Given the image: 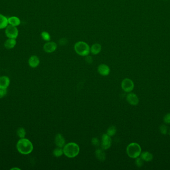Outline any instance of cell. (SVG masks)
Returning <instances> with one entry per match:
<instances>
[{"instance_id": "cell-19", "label": "cell", "mask_w": 170, "mask_h": 170, "mask_svg": "<svg viewBox=\"0 0 170 170\" xmlns=\"http://www.w3.org/2000/svg\"><path fill=\"white\" fill-rule=\"evenodd\" d=\"M141 158L143 161L146 162H149L152 160L153 156L150 153L144 152L141 154Z\"/></svg>"}, {"instance_id": "cell-6", "label": "cell", "mask_w": 170, "mask_h": 170, "mask_svg": "<svg viewBox=\"0 0 170 170\" xmlns=\"http://www.w3.org/2000/svg\"><path fill=\"white\" fill-rule=\"evenodd\" d=\"M134 83L131 79H125L121 83V87L123 90L126 92H130L133 90L134 88Z\"/></svg>"}, {"instance_id": "cell-30", "label": "cell", "mask_w": 170, "mask_h": 170, "mask_svg": "<svg viewBox=\"0 0 170 170\" xmlns=\"http://www.w3.org/2000/svg\"><path fill=\"white\" fill-rule=\"evenodd\" d=\"M67 42V40L65 38H62L59 40L60 45H66Z\"/></svg>"}, {"instance_id": "cell-12", "label": "cell", "mask_w": 170, "mask_h": 170, "mask_svg": "<svg viewBox=\"0 0 170 170\" xmlns=\"http://www.w3.org/2000/svg\"><path fill=\"white\" fill-rule=\"evenodd\" d=\"M40 63V60L39 57L36 55H32L31 56L29 60V64L31 68H35L39 66Z\"/></svg>"}, {"instance_id": "cell-4", "label": "cell", "mask_w": 170, "mask_h": 170, "mask_svg": "<svg viewBox=\"0 0 170 170\" xmlns=\"http://www.w3.org/2000/svg\"><path fill=\"white\" fill-rule=\"evenodd\" d=\"M126 152L129 157L134 159L136 158L141 154V147L137 143H130L127 147Z\"/></svg>"}, {"instance_id": "cell-18", "label": "cell", "mask_w": 170, "mask_h": 170, "mask_svg": "<svg viewBox=\"0 0 170 170\" xmlns=\"http://www.w3.org/2000/svg\"><path fill=\"white\" fill-rule=\"evenodd\" d=\"M95 154L96 158L101 161H104L106 160V153L103 150L98 149L96 151Z\"/></svg>"}, {"instance_id": "cell-3", "label": "cell", "mask_w": 170, "mask_h": 170, "mask_svg": "<svg viewBox=\"0 0 170 170\" xmlns=\"http://www.w3.org/2000/svg\"><path fill=\"white\" fill-rule=\"evenodd\" d=\"M74 50L79 55L86 56L90 53V47L87 42L83 41H79L75 44Z\"/></svg>"}, {"instance_id": "cell-17", "label": "cell", "mask_w": 170, "mask_h": 170, "mask_svg": "<svg viewBox=\"0 0 170 170\" xmlns=\"http://www.w3.org/2000/svg\"><path fill=\"white\" fill-rule=\"evenodd\" d=\"M8 25V18L3 14H0V29H6Z\"/></svg>"}, {"instance_id": "cell-15", "label": "cell", "mask_w": 170, "mask_h": 170, "mask_svg": "<svg viewBox=\"0 0 170 170\" xmlns=\"http://www.w3.org/2000/svg\"><path fill=\"white\" fill-rule=\"evenodd\" d=\"M16 39H9L6 40L4 43V46L6 49L11 50L14 48L16 45Z\"/></svg>"}, {"instance_id": "cell-9", "label": "cell", "mask_w": 170, "mask_h": 170, "mask_svg": "<svg viewBox=\"0 0 170 170\" xmlns=\"http://www.w3.org/2000/svg\"><path fill=\"white\" fill-rule=\"evenodd\" d=\"M126 100L127 102L132 105H136L139 103L138 97L134 93H129L127 95Z\"/></svg>"}, {"instance_id": "cell-2", "label": "cell", "mask_w": 170, "mask_h": 170, "mask_svg": "<svg viewBox=\"0 0 170 170\" xmlns=\"http://www.w3.org/2000/svg\"><path fill=\"white\" fill-rule=\"evenodd\" d=\"M80 148L78 145L71 142L65 145L63 148V152L65 156L70 158L75 157L79 154Z\"/></svg>"}, {"instance_id": "cell-23", "label": "cell", "mask_w": 170, "mask_h": 170, "mask_svg": "<svg viewBox=\"0 0 170 170\" xmlns=\"http://www.w3.org/2000/svg\"><path fill=\"white\" fill-rule=\"evenodd\" d=\"M26 130L23 128H19L17 131V135L20 138H24L26 136Z\"/></svg>"}, {"instance_id": "cell-29", "label": "cell", "mask_w": 170, "mask_h": 170, "mask_svg": "<svg viewBox=\"0 0 170 170\" xmlns=\"http://www.w3.org/2000/svg\"><path fill=\"white\" fill-rule=\"evenodd\" d=\"M85 60H86V61L88 63H91L93 62V58H92L91 56H89V55L86 56Z\"/></svg>"}, {"instance_id": "cell-7", "label": "cell", "mask_w": 170, "mask_h": 170, "mask_svg": "<svg viewBox=\"0 0 170 170\" xmlns=\"http://www.w3.org/2000/svg\"><path fill=\"white\" fill-rule=\"evenodd\" d=\"M112 144L111 137L107 134H104L101 137V145L103 150H107L111 147Z\"/></svg>"}, {"instance_id": "cell-24", "label": "cell", "mask_w": 170, "mask_h": 170, "mask_svg": "<svg viewBox=\"0 0 170 170\" xmlns=\"http://www.w3.org/2000/svg\"><path fill=\"white\" fill-rule=\"evenodd\" d=\"M135 161V164L138 167H141L143 165V160L141 157L136 158Z\"/></svg>"}, {"instance_id": "cell-16", "label": "cell", "mask_w": 170, "mask_h": 170, "mask_svg": "<svg viewBox=\"0 0 170 170\" xmlns=\"http://www.w3.org/2000/svg\"><path fill=\"white\" fill-rule=\"evenodd\" d=\"M9 24L11 26L17 27L21 24V20L17 17H11L8 18Z\"/></svg>"}, {"instance_id": "cell-14", "label": "cell", "mask_w": 170, "mask_h": 170, "mask_svg": "<svg viewBox=\"0 0 170 170\" xmlns=\"http://www.w3.org/2000/svg\"><path fill=\"white\" fill-rule=\"evenodd\" d=\"M101 45H100V43H95L90 48V52L93 55H98L101 51Z\"/></svg>"}, {"instance_id": "cell-5", "label": "cell", "mask_w": 170, "mask_h": 170, "mask_svg": "<svg viewBox=\"0 0 170 170\" xmlns=\"http://www.w3.org/2000/svg\"><path fill=\"white\" fill-rule=\"evenodd\" d=\"M5 34L9 39H16L19 35V31L16 27L9 24L5 30Z\"/></svg>"}, {"instance_id": "cell-10", "label": "cell", "mask_w": 170, "mask_h": 170, "mask_svg": "<svg viewBox=\"0 0 170 170\" xmlns=\"http://www.w3.org/2000/svg\"><path fill=\"white\" fill-rule=\"evenodd\" d=\"M98 71L101 76H107L110 73V68L106 64H101L98 66Z\"/></svg>"}, {"instance_id": "cell-25", "label": "cell", "mask_w": 170, "mask_h": 170, "mask_svg": "<svg viewBox=\"0 0 170 170\" xmlns=\"http://www.w3.org/2000/svg\"><path fill=\"white\" fill-rule=\"evenodd\" d=\"M7 93L6 89L0 88V98H2L5 97Z\"/></svg>"}, {"instance_id": "cell-28", "label": "cell", "mask_w": 170, "mask_h": 170, "mask_svg": "<svg viewBox=\"0 0 170 170\" xmlns=\"http://www.w3.org/2000/svg\"><path fill=\"white\" fill-rule=\"evenodd\" d=\"M160 131L163 134H166L167 132V128L165 125H162L160 127Z\"/></svg>"}, {"instance_id": "cell-1", "label": "cell", "mask_w": 170, "mask_h": 170, "mask_svg": "<svg viewBox=\"0 0 170 170\" xmlns=\"http://www.w3.org/2000/svg\"><path fill=\"white\" fill-rule=\"evenodd\" d=\"M18 152L24 155H28L32 152L34 146L29 140L26 138H21L16 144Z\"/></svg>"}, {"instance_id": "cell-21", "label": "cell", "mask_w": 170, "mask_h": 170, "mask_svg": "<svg viewBox=\"0 0 170 170\" xmlns=\"http://www.w3.org/2000/svg\"><path fill=\"white\" fill-rule=\"evenodd\" d=\"M116 128L114 126H111L109 127L107 130V133L106 134L110 136H113L116 134Z\"/></svg>"}, {"instance_id": "cell-13", "label": "cell", "mask_w": 170, "mask_h": 170, "mask_svg": "<svg viewBox=\"0 0 170 170\" xmlns=\"http://www.w3.org/2000/svg\"><path fill=\"white\" fill-rule=\"evenodd\" d=\"M10 79L8 76H3L0 77V88H6L10 85Z\"/></svg>"}, {"instance_id": "cell-31", "label": "cell", "mask_w": 170, "mask_h": 170, "mask_svg": "<svg viewBox=\"0 0 170 170\" xmlns=\"http://www.w3.org/2000/svg\"><path fill=\"white\" fill-rule=\"evenodd\" d=\"M20 170V169L19 168H12L11 169V170Z\"/></svg>"}, {"instance_id": "cell-26", "label": "cell", "mask_w": 170, "mask_h": 170, "mask_svg": "<svg viewBox=\"0 0 170 170\" xmlns=\"http://www.w3.org/2000/svg\"><path fill=\"white\" fill-rule=\"evenodd\" d=\"M92 144L95 146H99L100 145V141L97 138H93L91 140Z\"/></svg>"}, {"instance_id": "cell-27", "label": "cell", "mask_w": 170, "mask_h": 170, "mask_svg": "<svg viewBox=\"0 0 170 170\" xmlns=\"http://www.w3.org/2000/svg\"><path fill=\"white\" fill-rule=\"evenodd\" d=\"M164 122L167 124H170V113L166 114L164 118Z\"/></svg>"}, {"instance_id": "cell-11", "label": "cell", "mask_w": 170, "mask_h": 170, "mask_svg": "<svg viewBox=\"0 0 170 170\" xmlns=\"http://www.w3.org/2000/svg\"><path fill=\"white\" fill-rule=\"evenodd\" d=\"M55 143L58 147H64L65 144V140L61 134H57L55 138Z\"/></svg>"}, {"instance_id": "cell-22", "label": "cell", "mask_w": 170, "mask_h": 170, "mask_svg": "<svg viewBox=\"0 0 170 170\" xmlns=\"http://www.w3.org/2000/svg\"><path fill=\"white\" fill-rule=\"evenodd\" d=\"M41 37L42 39L46 42H49L51 40L50 34L45 31L42 32L41 33Z\"/></svg>"}, {"instance_id": "cell-20", "label": "cell", "mask_w": 170, "mask_h": 170, "mask_svg": "<svg viewBox=\"0 0 170 170\" xmlns=\"http://www.w3.org/2000/svg\"><path fill=\"white\" fill-rule=\"evenodd\" d=\"M53 154L54 155V156H55L56 157H60V156L62 155L63 154H64L63 149H62V148H57L54 150Z\"/></svg>"}, {"instance_id": "cell-8", "label": "cell", "mask_w": 170, "mask_h": 170, "mask_svg": "<svg viewBox=\"0 0 170 170\" xmlns=\"http://www.w3.org/2000/svg\"><path fill=\"white\" fill-rule=\"evenodd\" d=\"M57 45L56 42H47L44 45V50L46 53H52L56 50Z\"/></svg>"}]
</instances>
